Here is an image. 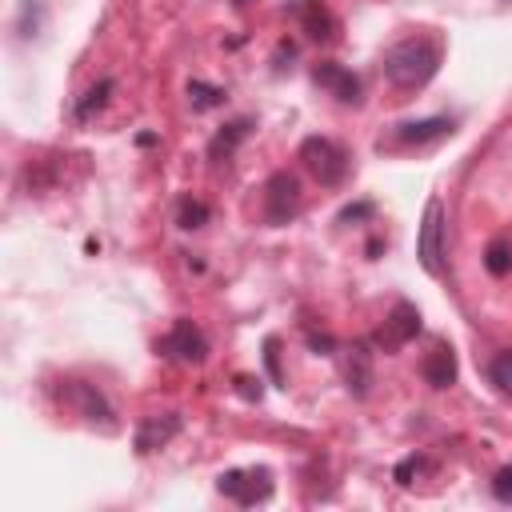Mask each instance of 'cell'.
<instances>
[{"label": "cell", "mask_w": 512, "mask_h": 512, "mask_svg": "<svg viewBox=\"0 0 512 512\" xmlns=\"http://www.w3.org/2000/svg\"><path fill=\"white\" fill-rule=\"evenodd\" d=\"M216 488H220V496L252 508V504H264L272 496V472L268 468H232L216 480Z\"/></svg>", "instance_id": "5"}, {"label": "cell", "mask_w": 512, "mask_h": 512, "mask_svg": "<svg viewBox=\"0 0 512 512\" xmlns=\"http://www.w3.org/2000/svg\"><path fill=\"white\" fill-rule=\"evenodd\" d=\"M176 224L184 228V232H192V228H204L208 224V204L204 200H180V212H176Z\"/></svg>", "instance_id": "17"}, {"label": "cell", "mask_w": 512, "mask_h": 512, "mask_svg": "<svg viewBox=\"0 0 512 512\" xmlns=\"http://www.w3.org/2000/svg\"><path fill=\"white\" fill-rule=\"evenodd\" d=\"M484 268H488L492 276H508V272H512V244H508V240H492V244L484 248Z\"/></svg>", "instance_id": "15"}, {"label": "cell", "mask_w": 512, "mask_h": 512, "mask_svg": "<svg viewBox=\"0 0 512 512\" xmlns=\"http://www.w3.org/2000/svg\"><path fill=\"white\" fill-rule=\"evenodd\" d=\"M188 96H192V104H196V108H212V104H220V100H224V88H212V84L192 80V84H188Z\"/></svg>", "instance_id": "21"}, {"label": "cell", "mask_w": 512, "mask_h": 512, "mask_svg": "<svg viewBox=\"0 0 512 512\" xmlns=\"http://www.w3.org/2000/svg\"><path fill=\"white\" fill-rule=\"evenodd\" d=\"M176 432H180V416H176V412L144 416L140 428H136V452H156V448H164Z\"/></svg>", "instance_id": "10"}, {"label": "cell", "mask_w": 512, "mask_h": 512, "mask_svg": "<svg viewBox=\"0 0 512 512\" xmlns=\"http://www.w3.org/2000/svg\"><path fill=\"white\" fill-rule=\"evenodd\" d=\"M416 260L428 276H440L444 272V204L432 196L424 204V216H420V232H416Z\"/></svg>", "instance_id": "4"}, {"label": "cell", "mask_w": 512, "mask_h": 512, "mask_svg": "<svg viewBox=\"0 0 512 512\" xmlns=\"http://www.w3.org/2000/svg\"><path fill=\"white\" fill-rule=\"evenodd\" d=\"M456 132V124H452V116H424V120H404V124H396V144H432V140H444V136H452Z\"/></svg>", "instance_id": "9"}, {"label": "cell", "mask_w": 512, "mask_h": 512, "mask_svg": "<svg viewBox=\"0 0 512 512\" xmlns=\"http://www.w3.org/2000/svg\"><path fill=\"white\" fill-rule=\"evenodd\" d=\"M300 16H304V28H308V36H312V40H332V16H328L324 8L304 4V8H300Z\"/></svg>", "instance_id": "16"}, {"label": "cell", "mask_w": 512, "mask_h": 512, "mask_svg": "<svg viewBox=\"0 0 512 512\" xmlns=\"http://www.w3.org/2000/svg\"><path fill=\"white\" fill-rule=\"evenodd\" d=\"M164 356H172V360H184V364H200L204 356H208V340H204V332L192 324V320H176L172 324V332L156 344Z\"/></svg>", "instance_id": "7"}, {"label": "cell", "mask_w": 512, "mask_h": 512, "mask_svg": "<svg viewBox=\"0 0 512 512\" xmlns=\"http://www.w3.org/2000/svg\"><path fill=\"white\" fill-rule=\"evenodd\" d=\"M488 380H492L496 392L512 396V348H504V352L492 356V364H488Z\"/></svg>", "instance_id": "14"}, {"label": "cell", "mask_w": 512, "mask_h": 512, "mask_svg": "<svg viewBox=\"0 0 512 512\" xmlns=\"http://www.w3.org/2000/svg\"><path fill=\"white\" fill-rule=\"evenodd\" d=\"M360 216H372V204H368V200H364V204H356V208H344L336 220H340V224H348V220H360Z\"/></svg>", "instance_id": "23"}, {"label": "cell", "mask_w": 512, "mask_h": 512, "mask_svg": "<svg viewBox=\"0 0 512 512\" xmlns=\"http://www.w3.org/2000/svg\"><path fill=\"white\" fill-rule=\"evenodd\" d=\"M308 344H312V348H324V352H332V336H316V332H312V336H308Z\"/></svg>", "instance_id": "24"}, {"label": "cell", "mask_w": 512, "mask_h": 512, "mask_svg": "<svg viewBox=\"0 0 512 512\" xmlns=\"http://www.w3.org/2000/svg\"><path fill=\"white\" fill-rule=\"evenodd\" d=\"M300 204H304V192H300L296 172L280 168V172H272V176L264 180V224L280 228V224L296 220Z\"/></svg>", "instance_id": "3"}, {"label": "cell", "mask_w": 512, "mask_h": 512, "mask_svg": "<svg viewBox=\"0 0 512 512\" xmlns=\"http://www.w3.org/2000/svg\"><path fill=\"white\" fill-rule=\"evenodd\" d=\"M420 376L432 384V388H452L456 384V352L448 344H436L424 360H420Z\"/></svg>", "instance_id": "12"}, {"label": "cell", "mask_w": 512, "mask_h": 512, "mask_svg": "<svg viewBox=\"0 0 512 512\" xmlns=\"http://www.w3.org/2000/svg\"><path fill=\"white\" fill-rule=\"evenodd\" d=\"M108 92H112V80H100V84H92V88H88V96L80 100L76 116H80V120H88L92 112H100V108L108 104Z\"/></svg>", "instance_id": "18"}, {"label": "cell", "mask_w": 512, "mask_h": 512, "mask_svg": "<svg viewBox=\"0 0 512 512\" xmlns=\"http://www.w3.org/2000/svg\"><path fill=\"white\" fill-rule=\"evenodd\" d=\"M300 160H304V168H308L324 188L344 184V176H348V168H352L348 152H344L336 140H328V136H308V140L300 144Z\"/></svg>", "instance_id": "2"}, {"label": "cell", "mask_w": 512, "mask_h": 512, "mask_svg": "<svg viewBox=\"0 0 512 512\" xmlns=\"http://www.w3.org/2000/svg\"><path fill=\"white\" fill-rule=\"evenodd\" d=\"M440 44L432 40V36H404V40H396L388 52H384V60H380V68H384V80L392 84V88H400V92H416V88H424L436 72H440Z\"/></svg>", "instance_id": "1"}, {"label": "cell", "mask_w": 512, "mask_h": 512, "mask_svg": "<svg viewBox=\"0 0 512 512\" xmlns=\"http://www.w3.org/2000/svg\"><path fill=\"white\" fill-rule=\"evenodd\" d=\"M492 496L500 504H512V464H504L496 476H492Z\"/></svg>", "instance_id": "22"}, {"label": "cell", "mask_w": 512, "mask_h": 512, "mask_svg": "<svg viewBox=\"0 0 512 512\" xmlns=\"http://www.w3.org/2000/svg\"><path fill=\"white\" fill-rule=\"evenodd\" d=\"M40 20H44V4H40V0H24V4H20V36H24V40L36 36Z\"/></svg>", "instance_id": "20"}, {"label": "cell", "mask_w": 512, "mask_h": 512, "mask_svg": "<svg viewBox=\"0 0 512 512\" xmlns=\"http://www.w3.org/2000/svg\"><path fill=\"white\" fill-rule=\"evenodd\" d=\"M248 128H252L248 120H232V124H228V128H224V132L212 140V156H220V152H232V148H236V144L248 136Z\"/></svg>", "instance_id": "19"}, {"label": "cell", "mask_w": 512, "mask_h": 512, "mask_svg": "<svg viewBox=\"0 0 512 512\" xmlns=\"http://www.w3.org/2000/svg\"><path fill=\"white\" fill-rule=\"evenodd\" d=\"M68 396L76 400V408H80V416H84L88 424H96V420H100V424H104V432H112V428H116L108 400H104V396H100L92 384H80V380H72V384H68Z\"/></svg>", "instance_id": "11"}, {"label": "cell", "mask_w": 512, "mask_h": 512, "mask_svg": "<svg viewBox=\"0 0 512 512\" xmlns=\"http://www.w3.org/2000/svg\"><path fill=\"white\" fill-rule=\"evenodd\" d=\"M348 392L352 396H368V384H372V356H368V348L364 344H356L352 348V360H348Z\"/></svg>", "instance_id": "13"}, {"label": "cell", "mask_w": 512, "mask_h": 512, "mask_svg": "<svg viewBox=\"0 0 512 512\" xmlns=\"http://www.w3.org/2000/svg\"><path fill=\"white\" fill-rule=\"evenodd\" d=\"M312 80H316L328 96H336L340 104H360V100H364L360 76H356V72H348V68H344V64H336V60H320V64L312 68Z\"/></svg>", "instance_id": "8"}, {"label": "cell", "mask_w": 512, "mask_h": 512, "mask_svg": "<svg viewBox=\"0 0 512 512\" xmlns=\"http://www.w3.org/2000/svg\"><path fill=\"white\" fill-rule=\"evenodd\" d=\"M416 332H420V312H416V304L400 300V304L384 316V324H380V332H376V344H380L384 352H400L408 340H416Z\"/></svg>", "instance_id": "6"}]
</instances>
